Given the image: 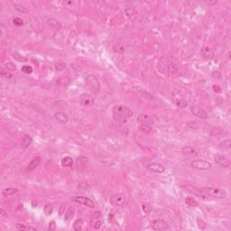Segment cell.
Instances as JSON below:
<instances>
[{
	"label": "cell",
	"mask_w": 231,
	"mask_h": 231,
	"mask_svg": "<svg viewBox=\"0 0 231 231\" xmlns=\"http://www.w3.org/2000/svg\"><path fill=\"white\" fill-rule=\"evenodd\" d=\"M32 143H33L32 136L30 135H28V134H25V135H24V136H23V139H22L21 148L24 149V150H25V149H27L30 145H32Z\"/></svg>",
	"instance_id": "15"
},
{
	"label": "cell",
	"mask_w": 231,
	"mask_h": 231,
	"mask_svg": "<svg viewBox=\"0 0 231 231\" xmlns=\"http://www.w3.org/2000/svg\"><path fill=\"white\" fill-rule=\"evenodd\" d=\"M13 23L17 26H22L24 25V20L20 17H16L13 19Z\"/></svg>",
	"instance_id": "39"
},
{
	"label": "cell",
	"mask_w": 231,
	"mask_h": 231,
	"mask_svg": "<svg viewBox=\"0 0 231 231\" xmlns=\"http://www.w3.org/2000/svg\"><path fill=\"white\" fill-rule=\"evenodd\" d=\"M78 189L82 191H89L91 189L90 185L86 182H81L78 184Z\"/></svg>",
	"instance_id": "26"
},
{
	"label": "cell",
	"mask_w": 231,
	"mask_h": 231,
	"mask_svg": "<svg viewBox=\"0 0 231 231\" xmlns=\"http://www.w3.org/2000/svg\"><path fill=\"white\" fill-rule=\"evenodd\" d=\"M46 24L48 25L49 27H51V29H53V30H60L62 28V25L61 23L55 18H49L47 19L46 21Z\"/></svg>",
	"instance_id": "16"
},
{
	"label": "cell",
	"mask_w": 231,
	"mask_h": 231,
	"mask_svg": "<svg viewBox=\"0 0 231 231\" xmlns=\"http://www.w3.org/2000/svg\"><path fill=\"white\" fill-rule=\"evenodd\" d=\"M140 92H141V95H142L144 98L147 99H154V97L151 94H149L148 92H146L145 90H140Z\"/></svg>",
	"instance_id": "44"
},
{
	"label": "cell",
	"mask_w": 231,
	"mask_h": 231,
	"mask_svg": "<svg viewBox=\"0 0 231 231\" xmlns=\"http://www.w3.org/2000/svg\"><path fill=\"white\" fill-rule=\"evenodd\" d=\"M213 89H214V91H215V92H217V93H220V92H221V88H220L219 86H218V85H214V86H213Z\"/></svg>",
	"instance_id": "50"
},
{
	"label": "cell",
	"mask_w": 231,
	"mask_h": 231,
	"mask_svg": "<svg viewBox=\"0 0 231 231\" xmlns=\"http://www.w3.org/2000/svg\"><path fill=\"white\" fill-rule=\"evenodd\" d=\"M54 67H55V70H56V71H63V70L65 69L66 63L63 62H57V63L54 65Z\"/></svg>",
	"instance_id": "37"
},
{
	"label": "cell",
	"mask_w": 231,
	"mask_h": 231,
	"mask_svg": "<svg viewBox=\"0 0 231 231\" xmlns=\"http://www.w3.org/2000/svg\"><path fill=\"white\" fill-rule=\"evenodd\" d=\"M87 162H88V158L85 157V156H80V157H79L76 161L78 166H84Z\"/></svg>",
	"instance_id": "33"
},
{
	"label": "cell",
	"mask_w": 231,
	"mask_h": 231,
	"mask_svg": "<svg viewBox=\"0 0 231 231\" xmlns=\"http://www.w3.org/2000/svg\"><path fill=\"white\" fill-rule=\"evenodd\" d=\"M113 51L117 53H123L125 51V47L123 46L122 43H116L113 45Z\"/></svg>",
	"instance_id": "29"
},
{
	"label": "cell",
	"mask_w": 231,
	"mask_h": 231,
	"mask_svg": "<svg viewBox=\"0 0 231 231\" xmlns=\"http://www.w3.org/2000/svg\"><path fill=\"white\" fill-rule=\"evenodd\" d=\"M21 71H23L24 73L25 74H31L33 72V68L31 66H28V65H24L23 67H22V69Z\"/></svg>",
	"instance_id": "38"
},
{
	"label": "cell",
	"mask_w": 231,
	"mask_h": 231,
	"mask_svg": "<svg viewBox=\"0 0 231 231\" xmlns=\"http://www.w3.org/2000/svg\"><path fill=\"white\" fill-rule=\"evenodd\" d=\"M176 106L180 108H184L188 106V102L184 99H178L176 101Z\"/></svg>",
	"instance_id": "36"
},
{
	"label": "cell",
	"mask_w": 231,
	"mask_h": 231,
	"mask_svg": "<svg viewBox=\"0 0 231 231\" xmlns=\"http://www.w3.org/2000/svg\"><path fill=\"white\" fill-rule=\"evenodd\" d=\"M191 112L196 116L197 117L199 118H202V119H207L208 118V113L206 112V111L204 109H202V108H199L198 106H191Z\"/></svg>",
	"instance_id": "8"
},
{
	"label": "cell",
	"mask_w": 231,
	"mask_h": 231,
	"mask_svg": "<svg viewBox=\"0 0 231 231\" xmlns=\"http://www.w3.org/2000/svg\"><path fill=\"white\" fill-rule=\"evenodd\" d=\"M18 192H19V190L16 188H5L3 190L2 194L4 196H11V195H14V194H16V193H18Z\"/></svg>",
	"instance_id": "22"
},
{
	"label": "cell",
	"mask_w": 231,
	"mask_h": 231,
	"mask_svg": "<svg viewBox=\"0 0 231 231\" xmlns=\"http://www.w3.org/2000/svg\"><path fill=\"white\" fill-rule=\"evenodd\" d=\"M41 160H42V159H41L40 156H36V157H34L31 162H29V165H28V166H27V169H28V170H31V171L36 169L37 167L39 166L40 162H41Z\"/></svg>",
	"instance_id": "18"
},
{
	"label": "cell",
	"mask_w": 231,
	"mask_h": 231,
	"mask_svg": "<svg viewBox=\"0 0 231 231\" xmlns=\"http://www.w3.org/2000/svg\"><path fill=\"white\" fill-rule=\"evenodd\" d=\"M53 211V205L49 202H46L45 205H44V208H43V212L45 213V215L47 216H50L51 213Z\"/></svg>",
	"instance_id": "30"
},
{
	"label": "cell",
	"mask_w": 231,
	"mask_h": 231,
	"mask_svg": "<svg viewBox=\"0 0 231 231\" xmlns=\"http://www.w3.org/2000/svg\"><path fill=\"white\" fill-rule=\"evenodd\" d=\"M182 154L187 157H194V156H197L198 152L194 147L191 145H185L182 148Z\"/></svg>",
	"instance_id": "11"
},
{
	"label": "cell",
	"mask_w": 231,
	"mask_h": 231,
	"mask_svg": "<svg viewBox=\"0 0 231 231\" xmlns=\"http://www.w3.org/2000/svg\"><path fill=\"white\" fill-rule=\"evenodd\" d=\"M147 169L150 171V172H153L155 173H163L165 172V167L158 162H154V163H151V165H149L147 166Z\"/></svg>",
	"instance_id": "10"
},
{
	"label": "cell",
	"mask_w": 231,
	"mask_h": 231,
	"mask_svg": "<svg viewBox=\"0 0 231 231\" xmlns=\"http://www.w3.org/2000/svg\"><path fill=\"white\" fill-rule=\"evenodd\" d=\"M56 229V223L54 220H51L50 223H49V227H48V230L50 231H53V230H55Z\"/></svg>",
	"instance_id": "46"
},
{
	"label": "cell",
	"mask_w": 231,
	"mask_h": 231,
	"mask_svg": "<svg viewBox=\"0 0 231 231\" xmlns=\"http://www.w3.org/2000/svg\"><path fill=\"white\" fill-rule=\"evenodd\" d=\"M4 67H5V68L7 71H14L16 70V66L14 65V63L12 62H5V65H4Z\"/></svg>",
	"instance_id": "34"
},
{
	"label": "cell",
	"mask_w": 231,
	"mask_h": 231,
	"mask_svg": "<svg viewBox=\"0 0 231 231\" xmlns=\"http://www.w3.org/2000/svg\"><path fill=\"white\" fill-rule=\"evenodd\" d=\"M136 121L138 123L141 124H147V125H150V124H153L154 123V119L152 118V117H150L147 114H140L137 118H136Z\"/></svg>",
	"instance_id": "13"
},
{
	"label": "cell",
	"mask_w": 231,
	"mask_h": 231,
	"mask_svg": "<svg viewBox=\"0 0 231 231\" xmlns=\"http://www.w3.org/2000/svg\"><path fill=\"white\" fill-rule=\"evenodd\" d=\"M74 213H75V210H74V208L70 207L68 210H66V212L64 213V220L66 222H69L74 216Z\"/></svg>",
	"instance_id": "20"
},
{
	"label": "cell",
	"mask_w": 231,
	"mask_h": 231,
	"mask_svg": "<svg viewBox=\"0 0 231 231\" xmlns=\"http://www.w3.org/2000/svg\"><path fill=\"white\" fill-rule=\"evenodd\" d=\"M65 208H66V204H64V203H62L61 206H60L59 210H58L59 216H62L65 213Z\"/></svg>",
	"instance_id": "45"
},
{
	"label": "cell",
	"mask_w": 231,
	"mask_h": 231,
	"mask_svg": "<svg viewBox=\"0 0 231 231\" xmlns=\"http://www.w3.org/2000/svg\"><path fill=\"white\" fill-rule=\"evenodd\" d=\"M112 112L118 113L119 115L123 116V117H125L126 119L131 118V117L134 116L133 110L130 109V108H127V107L123 106V105H116V106H114V107H113V109H112Z\"/></svg>",
	"instance_id": "3"
},
{
	"label": "cell",
	"mask_w": 231,
	"mask_h": 231,
	"mask_svg": "<svg viewBox=\"0 0 231 231\" xmlns=\"http://www.w3.org/2000/svg\"><path fill=\"white\" fill-rule=\"evenodd\" d=\"M215 162H216L217 165H219L221 167L228 168V167L230 166V161L228 159V157H226L225 155L217 154L215 156Z\"/></svg>",
	"instance_id": "9"
},
{
	"label": "cell",
	"mask_w": 231,
	"mask_h": 231,
	"mask_svg": "<svg viewBox=\"0 0 231 231\" xmlns=\"http://www.w3.org/2000/svg\"><path fill=\"white\" fill-rule=\"evenodd\" d=\"M185 203L189 205V206H191V207H196L199 205V202L197 200L193 198V197H187L185 199Z\"/></svg>",
	"instance_id": "28"
},
{
	"label": "cell",
	"mask_w": 231,
	"mask_h": 231,
	"mask_svg": "<svg viewBox=\"0 0 231 231\" xmlns=\"http://www.w3.org/2000/svg\"><path fill=\"white\" fill-rule=\"evenodd\" d=\"M0 214H1V216H2L3 218L7 219V213L5 211L4 208H0Z\"/></svg>",
	"instance_id": "49"
},
{
	"label": "cell",
	"mask_w": 231,
	"mask_h": 231,
	"mask_svg": "<svg viewBox=\"0 0 231 231\" xmlns=\"http://www.w3.org/2000/svg\"><path fill=\"white\" fill-rule=\"evenodd\" d=\"M12 55H13V57L14 58V60H16V61H18V62H25L28 61V59H27L26 57H24V56L20 55V54L17 53V51H16V53H12Z\"/></svg>",
	"instance_id": "31"
},
{
	"label": "cell",
	"mask_w": 231,
	"mask_h": 231,
	"mask_svg": "<svg viewBox=\"0 0 231 231\" xmlns=\"http://www.w3.org/2000/svg\"><path fill=\"white\" fill-rule=\"evenodd\" d=\"M183 190L188 191L191 194L195 195L203 199H224L227 197L228 192L220 188L217 187H202L198 188L191 185H184L182 186Z\"/></svg>",
	"instance_id": "1"
},
{
	"label": "cell",
	"mask_w": 231,
	"mask_h": 231,
	"mask_svg": "<svg viewBox=\"0 0 231 231\" xmlns=\"http://www.w3.org/2000/svg\"><path fill=\"white\" fill-rule=\"evenodd\" d=\"M211 76L214 78V79H216V80H220L221 79V73L219 71H212V73H211Z\"/></svg>",
	"instance_id": "43"
},
{
	"label": "cell",
	"mask_w": 231,
	"mask_h": 231,
	"mask_svg": "<svg viewBox=\"0 0 231 231\" xmlns=\"http://www.w3.org/2000/svg\"><path fill=\"white\" fill-rule=\"evenodd\" d=\"M80 99L81 104L86 107H91L94 105V99L88 94H86V93L81 94L80 97Z\"/></svg>",
	"instance_id": "12"
},
{
	"label": "cell",
	"mask_w": 231,
	"mask_h": 231,
	"mask_svg": "<svg viewBox=\"0 0 231 231\" xmlns=\"http://www.w3.org/2000/svg\"><path fill=\"white\" fill-rule=\"evenodd\" d=\"M61 162H62V166L70 168V167H72V165H73V159L71 157V156H64V157L62 159Z\"/></svg>",
	"instance_id": "19"
},
{
	"label": "cell",
	"mask_w": 231,
	"mask_h": 231,
	"mask_svg": "<svg viewBox=\"0 0 231 231\" xmlns=\"http://www.w3.org/2000/svg\"><path fill=\"white\" fill-rule=\"evenodd\" d=\"M82 224H83V219H78L74 221L73 223V229L75 231H80L82 229Z\"/></svg>",
	"instance_id": "27"
},
{
	"label": "cell",
	"mask_w": 231,
	"mask_h": 231,
	"mask_svg": "<svg viewBox=\"0 0 231 231\" xmlns=\"http://www.w3.org/2000/svg\"><path fill=\"white\" fill-rule=\"evenodd\" d=\"M86 84L88 85L89 90L93 93H98L100 89V84H99V81L98 80L96 76L92 75H88L86 77Z\"/></svg>",
	"instance_id": "2"
},
{
	"label": "cell",
	"mask_w": 231,
	"mask_h": 231,
	"mask_svg": "<svg viewBox=\"0 0 231 231\" xmlns=\"http://www.w3.org/2000/svg\"><path fill=\"white\" fill-rule=\"evenodd\" d=\"M169 68V71L170 72H176L178 71V66L175 63H170V65L168 66Z\"/></svg>",
	"instance_id": "42"
},
{
	"label": "cell",
	"mask_w": 231,
	"mask_h": 231,
	"mask_svg": "<svg viewBox=\"0 0 231 231\" xmlns=\"http://www.w3.org/2000/svg\"><path fill=\"white\" fill-rule=\"evenodd\" d=\"M14 8L16 9L17 12L22 13V14H28L29 13V9L27 8V7H25V5H19V4H14Z\"/></svg>",
	"instance_id": "25"
},
{
	"label": "cell",
	"mask_w": 231,
	"mask_h": 231,
	"mask_svg": "<svg viewBox=\"0 0 231 231\" xmlns=\"http://www.w3.org/2000/svg\"><path fill=\"white\" fill-rule=\"evenodd\" d=\"M102 226V222L101 220H98V221H96V223L94 224V228L95 229H99Z\"/></svg>",
	"instance_id": "48"
},
{
	"label": "cell",
	"mask_w": 231,
	"mask_h": 231,
	"mask_svg": "<svg viewBox=\"0 0 231 231\" xmlns=\"http://www.w3.org/2000/svg\"><path fill=\"white\" fill-rule=\"evenodd\" d=\"M151 228L154 230L156 231H166V230H170V227L168 225V223L161 219H154L152 221L151 223Z\"/></svg>",
	"instance_id": "4"
},
{
	"label": "cell",
	"mask_w": 231,
	"mask_h": 231,
	"mask_svg": "<svg viewBox=\"0 0 231 231\" xmlns=\"http://www.w3.org/2000/svg\"><path fill=\"white\" fill-rule=\"evenodd\" d=\"M139 130L143 133H150L152 131V127L150 126V125L147 124H141L139 126Z\"/></svg>",
	"instance_id": "32"
},
{
	"label": "cell",
	"mask_w": 231,
	"mask_h": 231,
	"mask_svg": "<svg viewBox=\"0 0 231 231\" xmlns=\"http://www.w3.org/2000/svg\"><path fill=\"white\" fill-rule=\"evenodd\" d=\"M100 217H101V213H100V212L96 211V212L94 213V218H95V219H99V218H100Z\"/></svg>",
	"instance_id": "51"
},
{
	"label": "cell",
	"mask_w": 231,
	"mask_h": 231,
	"mask_svg": "<svg viewBox=\"0 0 231 231\" xmlns=\"http://www.w3.org/2000/svg\"><path fill=\"white\" fill-rule=\"evenodd\" d=\"M54 118L61 124H66L69 121V117L67 116L62 111H58L54 114Z\"/></svg>",
	"instance_id": "14"
},
{
	"label": "cell",
	"mask_w": 231,
	"mask_h": 231,
	"mask_svg": "<svg viewBox=\"0 0 231 231\" xmlns=\"http://www.w3.org/2000/svg\"><path fill=\"white\" fill-rule=\"evenodd\" d=\"M191 166L194 169L200 170V171H205V170H210L212 167V165L206 160H194L191 162Z\"/></svg>",
	"instance_id": "6"
},
{
	"label": "cell",
	"mask_w": 231,
	"mask_h": 231,
	"mask_svg": "<svg viewBox=\"0 0 231 231\" xmlns=\"http://www.w3.org/2000/svg\"><path fill=\"white\" fill-rule=\"evenodd\" d=\"M198 222H199V228L200 229H205L206 228V224H205V222L204 221H202L200 219H198Z\"/></svg>",
	"instance_id": "47"
},
{
	"label": "cell",
	"mask_w": 231,
	"mask_h": 231,
	"mask_svg": "<svg viewBox=\"0 0 231 231\" xmlns=\"http://www.w3.org/2000/svg\"><path fill=\"white\" fill-rule=\"evenodd\" d=\"M1 76L2 77H4V78H6V79H10V78H12V74L10 73V72H8L7 71V70L6 71H5L4 69H1Z\"/></svg>",
	"instance_id": "41"
},
{
	"label": "cell",
	"mask_w": 231,
	"mask_h": 231,
	"mask_svg": "<svg viewBox=\"0 0 231 231\" xmlns=\"http://www.w3.org/2000/svg\"><path fill=\"white\" fill-rule=\"evenodd\" d=\"M112 115H113V119L118 124H121V125H124L126 123V119L125 117H124L123 116L119 115L118 113H116V112H112Z\"/></svg>",
	"instance_id": "21"
},
{
	"label": "cell",
	"mask_w": 231,
	"mask_h": 231,
	"mask_svg": "<svg viewBox=\"0 0 231 231\" xmlns=\"http://www.w3.org/2000/svg\"><path fill=\"white\" fill-rule=\"evenodd\" d=\"M109 202L111 205L115 207H121L126 202V199L124 194H114L110 197Z\"/></svg>",
	"instance_id": "7"
},
{
	"label": "cell",
	"mask_w": 231,
	"mask_h": 231,
	"mask_svg": "<svg viewBox=\"0 0 231 231\" xmlns=\"http://www.w3.org/2000/svg\"><path fill=\"white\" fill-rule=\"evenodd\" d=\"M71 202L80 204V205H84L88 208H95V204L93 202V200L91 199H89L88 197H84V196H74L71 198Z\"/></svg>",
	"instance_id": "5"
},
{
	"label": "cell",
	"mask_w": 231,
	"mask_h": 231,
	"mask_svg": "<svg viewBox=\"0 0 231 231\" xmlns=\"http://www.w3.org/2000/svg\"><path fill=\"white\" fill-rule=\"evenodd\" d=\"M219 147L222 149V150L227 151L229 153V151H230V139H226L224 141H222V142L219 144Z\"/></svg>",
	"instance_id": "24"
},
{
	"label": "cell",
	"mask_w": 231,
	"mask_h": 231,
	"mask_svg": "<svg viewBox=\"0 0 231 231\" xmlns=\"http://www.w3.org/2000/svg\"><path fill=\"white\" fill-rule=\"evenodd\" d=\"M71 82V80L70 77L68 76H63L59 78L56 81V83L60 86V87H68Z\"/></svg>",
	"instance_id": "17"
},
{
	"label": "cell",
	"mask_w": 231,
	"mask_h": 231,
	"mask_svg": "<svg viewBox=\"0 0 231 231\" xmlns=\"http://www.w3.org/2000/svg\"><path fill=\"white\" fill-rule=\"evenodd\" d=\"M187 125L189 127L192 128V129H198L199 127V125H198L197 122L195 121H190V122H187Z\"/></svg>",
	"instance_id": "40"
},
{
	"label": "cell",
	"mask_w": 231,
	"mask_h": 231,
	"mask_svg": "<svg viewBox=\"0 0 231 231\" xmlns=\"http://www.w3.org/2000/svg\"><path fill=\"white\" fill-rule=\"evenodd\" d=\"M16 229H18L19 231H26V230H34V231H37V228L32 226H26L25 224H16Z\"/></svg>",
	"instance_id": "23"
},
{
	"label": "cell",
	"mask_w": 231,
	"mask_h": 231,
	"mask_svg": "<svg viewBox=\"0 0 231 231\" xmlns=\"http://www.w3.org/2000/svg\"><path fill=\"white\" fill-rule=\"evenodd\" d=\"M142 208H143V211L145 213V214H147V215H149L150 214L151 212H152V207H151V205L149 204V203H143L142 204Z\"/></svg>",
	"instance_id": "35"
}]
</instances>
